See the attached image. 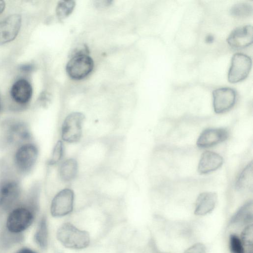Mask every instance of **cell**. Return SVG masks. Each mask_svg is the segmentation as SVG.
<instances>
[{"label": "cell", "instance_id": "6da1fadb", "mask_svg": "<svg viewBox=\"0 0 253 253\" xmlns=\"http://www.w3.org/2000/svg\"><path fill=\"white\" fill-rule=\"evenodd\" d=\"M21 179L5 158L0 160V212L10 211L19 202L22 196Z\"/></svg>", "mask_w": 253, "mask_h": 253}, {"label": "cell", "instance_id": "7a4b0ae2", "mask_svg": "<svg viewBox=\"0 0 253 253\" xmlns=\"http://www.w3.org/2000/svg\"><path fill=\"white\" fill-rule=\"evenodd\" d=\"M8 158L5 157L12 169L22 178L28 175L37 164L39 149L31 139L17 145L10 150Z\"/></svg>", "mask_w": 253, "mask_h": 253}, {"label": "cell", "instance_id": "3957f363", "mask_svg": "<svg viewBox=\"0 0 253 253\" xmlns=\"http://www.w3.org/2000/svg\"><path fill=\"white\" fill-rule=\"evenodd\" d=\"M32 139L27 123L17 119H8L0 126V148L11 150L20 144Z\"/></svg>", "mask_w": 253, "mask_h": 253}, {"label": "cell", "instance_id": "277c9868", "mask_svg": "<svg viewBox=\"0 0 253 253\" xmlns=\"http://www.w3.org/2000/svg\"><path fill=\"white\" fill-rule=\"evenodd\" d=\"M56 236L64 248L70 250H84L91 243V237L88 231L70 221L65 222L59 226Z\"/></svg>", "mask_w": 253, "mask_h": 253}, {"label": "cell", "instance_id": "5b68a950", "mask_svg": "<svg viewBox=\"0 0 253 253\" xmlns=\"http://www.w3.org/2000/svg\"><path fill=\"white\" fill-rule=\"evenodd\" d=\"M84 121L85 116L82 113L74 112L68 114L61 124V140L69 144L79 142L83 136Z\"/></svg>", "mask_w": 253, "mask_h": 253}, {"label": "cell", "instance_id": "8992f818", "mask_svg": "<svg viewBox=\"0 0 253 253\" xmlns=\"http://www.w3.org/2000/svg\"><path fill=\"white\" fill-rule=\"evenodd\" d=\"M75 193L70 187L60 189L52 199L50 212L54 217L62 218L72 214L75 208Z\"/></svg>", "mask_w": 253, "mask_h": 253}, {"label": "cell", "instance_id": "52a82bcc", "mask_svg": "<svg viewBox=\"0 0 253 253\" xmlns=\"http://www.w3.org/2000/svg\"><path fill=\"white\" fill-rule=\"evenodd\" d=\"M94 63L92 59L85 53H74L66 65V71L73 79L81 80L92 71Z\"/></svg>", "mask_w": 253, "mask_h": 253}, {"label": "cell", "instance_id": "ba28073f", "mask_svg": "<svg viewBox=\"0 0 253 253\" xmlns=\"http://www.w3.org/2000/svg\"><path fill=\"white\" fill-rule=\"evenodd\" d=\"M252 67V60L248 55L236 53L233 55L228 74V79L231 83L242 81L248 76Z\"/></svg>", "mask_w": 253, "mask_h": 253}, {"label": "cell", "instance_id": "9c48e42d", "mask_svg": "<svg viewBox=\"0 0 253 253\" xmlns=\"http://www.w3.org/2000/svg\"><path fill=\"white\" fill-rule=\"evenodd\" d=\"M10 96L12 101L20 109L27 107L31 101L33 89L31 83L25 78L17 80L10 89Z\"/></svg>", "mask_w": 253, "mask_h": 253}, {"label": "cell", "instance_id": "30bf717a", "mask_svg": "<svg viewBox=\"0 0 253 253\" xmlns=\"http://www.w3.org/2000/svg\"><path fill=\"white\" fill-rule=\"evenodd\" d=\"M213 107L217 114L225 113L235 104L236 94L235 90L229 87H222L213 91Z\"/></svg>", "mask_w": 253, "mask_h": 253}, {"label": "cell", "instance_id": "8fae6325", "mask_svg": "<svg viewBox=\"0 0 253 253\" xmlns=\"http://www.w3.org/2000/svg\"><path fill=\"white\" fill-rule=\"evenodd\" d=\"M21 21L20 15L13 14L0 22V45L15 39L20 29Z\"/></svg>", "mask_w": 253, "mask_h": 253}, {"label": "cell", "instance_id": "7c38bea8", "mask_svg": "<svg viewBox=\"0 0 253 253\" xmlns=\"http://www.w3.org/2000/svg\"><path fill=\"white\" fill-rule=\"evenodd\" d=\"M228 137L229 132L225 128H208L200 135L197 145L201 148L211 147L224 141Z\"/></svg>", "mask_w": 253, "mask_h": 253}, {"label": "cell", "instance_id": "4fadbf2b", "mask_svg": "<svg viewBox=\"0 0 253 253\" xmlns=\"http://www.w3.org/2000/svg\"><path fill=\"white\" fill-rule=\"evenodd\" d=\"M253 29L251 25H246L234 29L229 35L227 42L234 48H241L252 43Z\"/></svg>", "mask_w": 253, "mask_h": 253}, {"label": "cell", "instance_id": "5bb4252c", "mask_svg": "<svg viewBox=\"0 0 253 253\" xmlns=\"http://www.w3.org/2000/svg\"><path fill=\"white\" fill-rule=\"evenodd\" d=\"M79 172V166L77 159L69 158L63 160L59 165L57 173L61 182L69 184L75 180Z\"/></svg>", "mask_w": 253, "mask_h": 253}, {"label": "cell", "instance_id": "9a60e30c", "mask_svg": "<svg viewBox=\"0 0 253 253\" xmlns=\"http://www.w3.org/2000/svg\"><path fill=\"white\" fill-rule=\"evenodd\" d=\"M223 163V159L218 153L207 151L203 153L198 166V172L207 174L220 168Z\"/></svg>", "mask_w": 253, "mask_h": 253}, {"label": "cell", "instance_id": "2e32d148", "mask_svg": "<svg viewBox=\"0 0 253 253\" xmlns=\"http://www.w3.org/2000/svg\"><path fill=\"white\" fill-rule=\"evenodd\" d=\"M217 195L212 192H204L198 197L195 209V213L204 215L211 212L215 208L217 202Z\"/></svg>", "mask_w": 253, "mask_h": 253}, {"label": "cell", "instance_id": "e0dca14e", "mask_svg": "<svg viewBox=\"0 0 253 253\" xmlns=\"http://www.w3.org/2000/svg\"><path fill=\"white\" fill-rule=\"evenodd\" d=\"M236 188L240 191L253 189V164L251 162L244 169L239 175L235 184Z\"/></svg>", "mask_w": 253, "mask_h": 253}, {"label": "cell", "instance_id": "ac0fdd59", "mask_svg": "<svg viewBox=\"0 0 253 253\" xmlns=\"http://www.w3.org/2000/svg\"><path fill=\"white\" fill-rule=\"evenodd\" d=\"M48 231L46 217L43 215L39 222L35 235V240L42 249H45L48 244Z\"/></svg>", "mask_w": 253, "mask_h": 253}, {"label": "cell", "instance_id": "d6986e66", "mask_svg": "<svg viewBox=\"0 0 253 253\" xmlns=\"http://www.w3.org/2000/svg\"><path fill=\"white\" fill-rule=\"evenodd\" d=\"M64 142L59 140L53 148L51 156L47 162L48 165L50 167L58 165L64 160Z\"/></svg>", "mask_w": 253, "mask_h": 253}, {"label": "cell", "instance_id": "ffe728a7", "mask_svg": "<svg viewBox=\"0 0 253 253\" xmlns=\"http://www.w3.org/2000/svg\"><path fill=\"white\" fill-rule=\"evenodd\" d=\"M253 204L249 202L242 206L233 218L234 222H248L253 218Z\"/></svg>", "mask_w": 253, "mask_h": 253}, {"label": "cell", "instance_id": "44dd1931", "mask_svg": "<svg viewBox=\"0 0 253 253\" xmlns=\"http://www.w3.org/2000/svg\"><path fill=\"white\" fill-rule=\"evenodd\" d=\"M231 15L237 18H243L249 17L253 12L252 6L246 2H241L235 4L231 8Z\"/></svg>", "mask_w": 253, "mask_h": 253}, {"label": "cell", "instance_id": "7402d4cb", "mask_svg": "<svg viewBox=\"0 0 253 253\" xmlns=\"http://www.w3.org/2000/svg\"><path fill=\"white\" fill-rule=\"evenodd\" d=\"M75 4L74 0L59 1L56 8V13L58 19L62 20L68 16L74 10Z\"/></svg>", "mask_w": 253, "mask_h": 253}, {"label": "cell", "instance_id": "603a6c76", "mask_svg": "<svg viewBox=\"0 0 253 253\" xmlns=\"http://www.w3.org/2000/svg\"><path fill=\"white\" fill-rule=\"evenodd\" d=\"M229 246L232 253H244L243 244L241 239L236 235H230Z\"/></svg>", "mask_w": 253, "mask_h": 253}, {"label": "cell", "instance_id": "cb8c5ba5", "mask_svg": "<svg viewBox=\"0 0 253 253\" xmlns=\"http://www.w3.org/2000/svg\"><path fill=\"white\" fill-rule=\"evenodd\" d=\"M241 241L245 246L252 247L253 243V225H248L241 234Z\"/></svg>", "mask_w": 253, "mask_h": 253}, {"label": "cell", "instance_id": "d4e9b609", "mask_svg": "<svg viewBox=\"0 0 253 253\" xmlns=\"http://www.w3.org/2000/svg\"><path fill=\"white\" fill-rule=\"evenodd\" d=\"M206 247L202 243H197L189 248L184 253H205Z\"/></svg>", "mask_w": 253, "mask_h": 253}, {"label": "cell", "instance_id": "484cf974", "mask_svg": "<svg viewBox=\"0 0 253 253\" xmlns=\"http://www.w3.org/2000/svg\"><path fill=\"white\" fill-rule=\"evenodd\" d=\"M49 96L47 93L42 92L38 100V104L42 107H45L49 102Z\"/></svg>", "mask_w": 253, "mask_h": 253}, {"label": "cell", "instance_id": "4316f807", "mask_svg": "<svg viewBox=\"0 0 253 253\" xmlns=\"http://www.w3.org/2000/svg\"><path fill=\"white\" fill-rule=\"evenodd\" d=\"M35 68V66L33 64L27 63L21 65L19 69L21 72L28 73L33 72Z\"/></svg>", "mask_w": 253, "mask_h": 253}, {"label": "cell", "instance_id": "83f0119b", "mask_svg": "<svg viewBox=\"0 0 253 253\" xmlns=\"http://www.w3.org/2000/svg\"><path fill=\"white\" fill-rule=\"evenodd\" d=\"M96 3L95 4L97 7H105L111 4V1L110 0H103V1H96Z\"/></svg>", "mask_w": 253, "mask_h": 253}, {"label": "cell", "instance_id": "f1b7e54d", "mask_svg": "<svg viewBox=\"0 0 253 253\" xmlns=\"http://www.w3.org/2000/svg\"><path fill=\"white\" fill-rule=\"evenodd\" d=\"M15 253H37L34 251L28 248H23L19 250H18L17 252H16Z\"/></svg>", "mask_w": 253, "mask_h": 253}, {"label": "cell", "instance_id": "f546056e", "mask_svg": "<svg viewBox=\"0 0 253 253\" xmlns=\"http://www.w3.org/2000/svg\"><path fill=\"white\" fill-rule=\"evenodd\" d=\"M5 6V2L3 0H0V14L4 10Z\"/></svg>", "mask_w": 253, "mask_h": 253}, {"label": "cell", "instance_id": "4dcf8cb0", "mask_svg": "<svg viewBox=\"0 0 253 253\" xmlns=\"http://www.w3.org/2000/svg\"><path fill=\"white\" fill-rule=\"evenodd\" d=\"M213 40V37L211 35H209L206 37V40L207 42H211Z\"/></svg>", "mask_w": 253, "mask_h": 253}, {"label": "cell", "instance_id": "1f68e13d", "mask_svg": "<svg viewBox=\"0 0 253 253\" xmlns=\"http://www.w3.org/2000/svg\"><path fill=\"white\" fill-rule=\"evenodd\" d=\"M2 101L1 99V97L0 96V113H1V112L2 110Z\"/></svg>", "mask_w": 253, "mask_h": 253}, {"label": "cell", "instance_id": "d6a6232c", "mask_svg": "<svg viewBox=\"0 0 253 253\" xmlns=\"http://www.w3.org/2000/svg\"><path fill=\"white\" fill-rule=\"evenodd\" d=\"M250 253H252V251H251V252Z\"/></svg>", "mask_w": 253, "mask_h": 253}]
</instances>
